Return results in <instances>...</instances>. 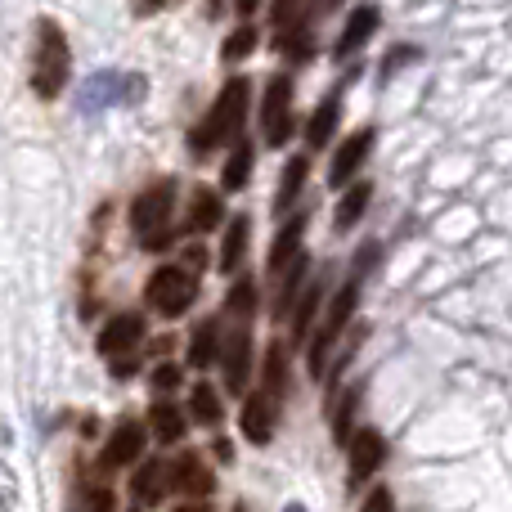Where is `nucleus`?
<instances>
[{
  "instance_id": "f257e3e1",
  "label": "nucleus",
  "mask_w": 512,
  "mask_h": 512,
  "mask_svg": "<svg viewBox=\"0 0 512 512\" xmlns=\"http://www.w3.org/2000/svg\"><path fill=\"white\" fill-rule=\"evenodd\" d=\"M248 99H252V81L248 77H230L221 86V95H216L212 113L203 117V122L194 126V135H189V149L194 153H212L216 144L225 140H243V117H248Z\"/></svg>"
},
{
  "instance_id": "f03ea898",
  "label": "nucleus",
  "mask_w": 512,
  "mask_h": 512,
  "mask_svg": "<svg viewBox=\"0 0 512 512\" xmlns=\"http://www.w3.org/2000/svg\"><path fill=\"white\" fill-rule=\"evenodd\" d=\"M373 256H378V243H364V252H360V265H355V274L346 279V288L337 292V301L328 306V315H324V328H319V337L310 342V373H324V364H328V351H333V342L342 337V328L351 324V315H355V306H360V283H364V270L373 265Z\"/></svg>"
},
{
  "instance_id": "7ed1b4c3",
  "label": "nucleus",
  "mask_w": 512,
  "mask_h": 512,
  "mask_svg": "<svg viewBox=\"0 0 512 512\" xmlns=\"http://www.w3.org/2000/svg\"><path fill=\"white\" fill-rule=\"evenodd\" d=\"M68 41H63V27L41 18L36 23V54H32V90L41 99H59V90L68 86Z\"/></svg>"
},
{
  "instance_id": "20e7f679",
  "label": "nucleus",
  "mask_w": 512,
  "mask_h": 512,
  "mask_svg": "<svg viewBox=\"0 0 512 512\" xmlns=\"http://www.w3.org/2000/svg\"><path fill=\"white\" fill-rule=\"evenodd\" d=\"M171 198H176V185H171V180H158V185H149L131 203V230L140 234L144 252H167V243H171Z\"/></svg>"
},
{
  "instance_id": "39448f33",
  "label": "nucleus",
  "mask_w": 512,
  "mask_h": 512,
  "mask_svg": "<svg viewBox=\"0 0 512 512\" xmlns=\"http://www.w3.org/2000/svg\"><path fill=\"white\" fill-rule=\"evenodd\" d=\"M144 77H126V72H95L86 86L77 90V108L81 113H104L113 104H140L144 99Z\"/></svg>"
},
{
  "instance_id": "423d86ee",
  "label": "nucleus",
  "mask_w": 512,
  "mask_h": 512,
  "mask_svg": "<svg viewBox=\"0 0 512 512\" xmlns=\"http://www.w3.org/2000/svg\"><path fill=\"white\" fill-rule=\"evenodd\" d=\"M144 292H149V306L158 310V315L176 319V315H185V310L194 306L198 283H194V274L180 270V265H162V270L149 274V288Z\"/></svg>"
},
{
  "instance_id": "0eeeda50",
  "label": "nucleus",
  "mask_w": 512,
  "mask_h": 512,
  "mask_svg": "<svg viewBox=\"0 0 512 512\" xmlns=\"http://www.w3.org/2000/svg\"><path fill=\"white\" fill-rule=\"evenodd\" d=\"M261 126H265V140H270L274 149L288 144V135H292V77H274L270 86H265Z\"/></svg>"
},
{
  "instance_id": "6e6552de",
  "label": "nucleus",
  "mask_w": 512,
  "mask_h": 512,
  "mask_svg": "<svg viewBox=\"0 0 512 512\" xmlns=\"http://www.w3.org/2000/svg\"><path fill=\"white\" fill-rule=\"evenodd\" d=\"M225 387L239 396L248 387V373H252V315H239L234 319V333L225 342Z\"/></svg>"
},
{
  "instance_id": "1a4fd4ad",
  "label": "nucleus",
  "mask_w": 512,
  "mask_h": 512,
  "mask_svg": "<svg viewBox=\"0 0 512 512\" xmlns=\"http://www.w3.org/2000/svg\"><path fill=\"white\" fill-rule=\"evenodd\" d=\"M144 441H149V432H144L135 418H122V423L113 427V441H108L104 454H99V468L117 472V468H126V463H135L144 454Z\"/></svg>"
},
{
  "instance_id": "9d476101",
  "label": "nucleus",
  "mask_w": 512,
  "mask_h": 512,
  "mask_svg": "<svg viewBox=\"0 0 512 512\" xmlns=\"http://www.w3.org/2000/svg\"><path fill=\"white\" fill-rule=\"evenodd\" d=\"M369 153H373V131H369V126H364V131H355L351 140H346L342 149L333 153V167H328V185H333V189L351 185V180H355V171L364 167V158H369Z\"/></svg>"
},
{
  "instance_id": "9b49d317",
  "label": "nucleus",
  "mask_w": 512,
  "mask_h": 512,
  "mask_svg": "<svg viewBox=\"0 0 512 512\" xmlns=\"http://www.w3.org/2000/svg\"><path fill=\"white\" fill-rule=\"evenodd\" d=\"M171 486H176L180 495H189L194 504H207V495L216 490V477L207 472V463L198 459V454H180V459L171 463Z\"/></svg>"
},
{
  "instance_id": "f8f14e48",
  "label": "nucleus",
  "mask_w": 512,
  "mask_h": 512,
  "mask_svg": "<svg viewBox=\"0 0 512 512\" xmlns=\"http://www.w3.org/2000/svg\"><path fill=\"white\" fill-rule=\"evenodd\" d=\"M382 459H387V441H382V432L360 427V432L351 436V481H369L373 472L382 468Z\"/></svg>"
},
{
  "instance_id": "ddd939ff",
  "label": "nucleus",
  "mask_w": 512,
  "mask_h": 512,
  "mask_svg": "<svg viewBox=\"0 0 512 512\" xmlns=\"http://www.w3.org/2000/svg\"><path fill=\"white\" fill-rule=\"evenodd\" d=\"M144 337V319L135 315H113L104 328H99V351L104 355H131V346Z\"/></svg>"
},
{
  "instance_id": "4468645a",
  "label": "nucleus",
  "mask_w": 512,
  "mask_h": 512,
  "mask_svg": "<svg viewBox=\"0 0 512 512\" xmlns=\"http://www.w3.org/2000/svg\"><path fill=\"white\" fill-rule=\"evenodd\" d=\"M378 23H382L378 5H355V9H351V18H346V32L337 36L333 54H337V59H346V54H355L364 41H369L373 32H378Z\"/></svg>"
},
{
  "instance_id": "2eb2a0df",
  "label": "nucleus",
  "mask_w": 512,
  "mask_h": 512,
  "mask_svg": "<svg viewBox=\"0 0 512 512\" xmlns=\"http://www.w3.org/2000/svg\"><path fill=\"white\" fill-rule=\"evenodd\" d=\"M243 436H248L252 445H270L274 436V405L265 391H252L248 405H243Z\"/></svg>"
},
{
  "instance_id": "dca6fc26",
  "label": "nucleus",
  "mask_w": 512,
  "mask_h": 512,
  "mask_svg": "<svg viewBox=\"0 0 512 512\" xmlns=\"http://www.w3.org/2000/svg\"><path fill=\"white\" fill-rule=\"evenodd\" d=\"M301 234H306V216H292V221L279 230L274 248H270V274H283L301 256Z\"/></svg>"
},
{
  "instance_id": "f3484780",
  "label": "nucleus",
  "mask_w": 512,
  "mask_h": 512,
  "mask_svg": "<svg viewBox=\"0 0 512 512\" xmlns=\"http://www.w3.org/2000/svg\"><path fill=\"white\" fill-rule=\"evenodd\" d=\"M221 319H207L194 337H189V364L194 369H207L212 360H221Z\"/></svg>"
},
{
  "instance_id": "a211bd4d",
  "label": "nucleus",
  "mask_w": 512,
  "mask_h": 512,
  "mask_svg": "<svg viewBox=\"0 0 512 512\" xmlns=\"http://www.w3.org/2000/svg\"><path fill=\"white\" fill-rule=\"evenodd\" d=\"M167 463H158V459H149L140 472L131 477V490H135V499H140V508H153L162 499V486H167Z\"/></svg>"
},
{
  "instance_id": "6ab92c4d",
  "label": "nucleus",
  "mask_w": 512,
  "mask_h": 512,
  "mask_svg": "<svg viewBox=\"0 0 512 512\" xmlns=\"http://www.w3.org/2000/svg\"><path fill=\"white\" fill-rule=\"evenodd\" d=\"M337 117H342V104H337V90H333V95H328L324 104L315 108V117L306 122V140H310V149H324V144L333 140Z\"/></svg>"
},
{
  "instance_id": "aec40b11",
  "label": "nucleus",
  "mask_w": 512,
  "mask_h": 512,
  "mask_svg": "<svg viewBox=\"0 0 512 512\" xmlns=\"http://www.w3.org/2000/svg\"><path fill=\"white\" fill-rule=\"evenodd\" d=\"M221 194H212V189H194V203H189V230L207 234L221 225Z\"/></svg>"
},
{
  "instance_id": "412c9836",
  "label": "nucleus",
  "mask_w": 512,
  "mask_h": 512,
  "mask_svg": "<svg viewBox=\"0 0 512 512\" xmlns=\"http://www.w3.org/2000/svg\"><path fill=\"white\" fill-rule=\"evenodd\" d=\"M149 423H153V436H158L162 445H176L180 436H185V414H180L176 405H167V400H158V405L149 409Z\"/></svg>"
},
{
  "instance_id": "4be33fe9",
  "label": "nucleus",
  "mask_w": 512,
  "mask_h": 512,
  "mask_svg": "<svg viewBox=\"0 0 512 512\" xmlns=\"http://www.w3.org/2000/svg\"><path fill=\"white\" fill-rule=\"evenodd\" d=\"M306 270H310V261H306V256H297V261H292L288 270H283L279 292H274V315H288V310H292V301H297L301 283H306Z\"/></svg>"
},
{
  "instance_id": "5701e85b",
  "label": "nucleus",
  "mask_w": 512,
  "mask_h": 512,
  "mask_svg": "<svg viewBox=\"0 0 512 512\" xmlns=\"http://www.w3.org/2000/svg\"><path fill=\"white\" fill-rule=\"evenodd\" d=\"M306 171H310V158H288V167H283V185H279V194H274V212H288V207L297 203L301 185H306Z\"/></svg>"
},
{
  "instance_id": "b1692460",
  "label": "nucleus",
  "mask_w": 512,
  "mask_h": 512,
  "mask_svg": "<svg viewBox=\"0 0 512 512\" xmlns=\"http://www.w3.org/2000/svg\"><path fill=\"white\" fill-rule=\"evenodd\" d=\"M369 198H373V185H369V180H360V185H351V189H346V198H342V203H337V216H333V225H337V230H351V225L364 216V207H369Z\"/></svg>"
},
{
  "instance_id": "393cba45",
  "label": "nucleus",
  "mask_w": 512,
  "mask_h": 512,
  "mask_svg": "<svg viewBox=\"0 0 512 512\" xmlns=\"http://www.w3.org/2000/svg\"><path fill=\"white\" fill-rule=\"evenodd\" d=\"M248 234H252V221H248V216H239V221L225 230V248H221V270H225V274L239 270L243 252H248Z\"/></svg>"
},
{
  "instance_id": "a878e982",
  "label": "nucleus",
  "mask_w": 512,
  "mask_h": 512,
  "mask_svg": "<svg viewBox=\"0 0 512 512\" xmlns=\"http://www.w3.org/2000/svg\"><path fill=\"white\" fill-rule=\"evenodd\" d=\"M189 414H194L198 423H207V427L221 423V418H225V405H221V396H216V387L198 382V387L189 391Z\"/></svg>"
},
{
  "instance_id": "bb28decb",
  "label": "nucleus",
  "mask_w": 512,
  "mask_h": 512,
  "mask_svg": "<svg viewBox=\"0 0 512 512\" xmlns=\"http://www.w3.org/2000/svg\"><path fill=\"white\" fill-rule=\"evenodd\" d=\"M252 158H256V149L248 140H239V149H234L230 162H225V189H230V194H239V189L252 180Z\"/></svg>"
},
{
  "instance_id": "cd10ccee",
  "label": "nucleus",
  "mask_w": 512,
  "mask_h": 512,
  "mask_svg": "<svg viewBox=\"0 0 512 512\" xmlns=\"http://www.w3.org/2000/svg\"><path fill=\"white\" fill-rule=\"evenodd\" d=\"M283 387H288V351L270 346V351H265V391H274V400H279Z\"/></svg>"
},
{
  "instance_id": "c85d7f7f",
  "label": "nucleus",
  "mask_w": 512,
  "mask_h": 512,
  "mask_svg": "<svg viewBox=\"0 0 512 512\" xmlns=\"http://www.w3.org/2000/svg\"><path fill=\"white\" fill-rule=\"evenodd\" d=\"M274 45H279L288 59H310V54H315V41H310L306 27H283V32L274 36Z\"/></svg>"
},
{
  "instance_id": "c756f323",
  "label": "nucleus",
  "mask_w": 512,
  "mask_h": 512,
  "mask_svg": "<svg viewBox=\"0 0 512 512\" xmlns=\"http://www.w3.org/2000/svg\"><path fill=\"white\" fill-rule=\"evenodd\" d=\"M252 50H256V27H239V32L221 45V59L225 63H239V59H248Z\"/></svg>"
},
{
  "instance_id": "7c9ffc66",
  "label": "nucleus",
  "mask_w": 512,
  "mask_h": 512,
  "mask_svg": "<svg viewBox=\"0 0 512 512\" xmlns=\"http://www.w3.org/2000/svg\"><path fill=\"white\" fill-rule=\"evenodd\" d=\"M319 297H324V283H310V292H306V297H301V306H297V324H292V333H297V337H306L310 319H315Z\"/></svg>"
},
{
  "instance_id": "2f4dec72",
  "label": "nucleus",
  "mask_w": 512,
  "mask_h": 512,
  "mask_svg": "<svg viewBox=\"0 0 512 512\" xmlns=\"http://www.w3.org/2000/svg\"><path fill=\"white\" fill-rule=\"evenodd\" d=\"M252 306H256V288L248 279H239L230 288V310H239V315H252Z\"/></svg>"
},
{
  "instance_id": "473e14b6",
  "label": "nucleus",
  "mask_w": 512,
  "mask_h": 512,
  "mask_svg": "<svg viewBox=\"0 0 512 512\" xmlns=\"http://www.w3.org/2000/svg\"><path fill=\"white\" fill-rule=\"evenodd\" d=\"M360 512H396V499H391L387 486H378V490H369V495H364Z\"/></svg>"
},
{
  "instance_id": "72a5a7b5",
  "label": "nucleus",
  "mask_w": 512,
  "mask_h": 512,
  "mask_svg": "<svg viewBox=\"0 0 512 512\" xmlns=\"http://www.w3.org/2000/svg\"><path fill=\"white\" fill-rule=\"evenodd\" d=\"M355 405H360V391H351V396H346V405H342V414H337V441H342V445H346V436H355V432H351Z\"/></svg>"
},
{
  "instance_id": "f704fd0d",
  "label": "nucleus",
  "mask_w": 512,
  "mask_h": 512,
  "mask_svg": "<svg viewBox=\"0 0 512 512\" xmlns=\"http://www.w3.org/2000/svg\"><path fill=\"white\" fill-rule=\"evenodd\" d=\"M180 382V369L176 364H158V369H153V391H171Z\"/></svg>"
},
{
  "instance_id": "c9c22d12",
  "label": "nucleus",
  "mask_w": 512,
  "mask_h": 512,
  "mask_svg": "<svg viewBox=\"0 0 512 512\" xmlns=\"http://www.w3.org/2000/svg\"><path fill=\"white\" fill-rule=\"evenodd\" d=\"M86 499V512H113V495L108 490H90V495H81Z\"/></svg>"
},
{
  "instance_id": "e433bc0d",
  "label": "nucleus",
  "mask_w": 512,
  "mask_h": 512,
  "mask_svg": "<svg viewBox=\"0 0 512 512\" xmlns=\"http://www.w3.org/2000/svg\"><path fill=\"white\" fill-rule=\"evenodd\" d=\"M405 59H418V50H396V54H387V63H382V77H391V72H396Z\"/></svg>"
},
{
  "instance_id": "4c0bfd02",
  "label": "nucleus",
  "mask_w": 512,
  "mask_h": 512,
  "mask_svg": "<svg viewBox=\"0 0 512 512\" xmlns=\"http://www.w3.org/2000/svg\"><path fill=\"white\" fill-rule=\"evenodd\" d=\"M176 512H212V504H180Z\"/></svg>"
},
{
  "instance_id": "58836bf2",
  "label": "nucleus",
  "mask_w": 512,
  "mask_h": 512,
  "mask_svg": "<svg viewBox=\"0 0 512 512\" xmlns=\"http://www.w3.org/2000/svg\"><path fill=\"white\" fill-rule=\"evenodd\" d=\"M283 512H306V508H301V504H288V508H283Z\"/></svg>"
},
{
  "instance_id": "ea45409f",
  "label": "nucleus",
  "mask_w": 512,
  "mask_h": 512,
  "mask_svg": "<svg viewBox=\"0 0 512 512\" xmlns=\"http://www.w3.org/2000/svg\"><path fill=\"white\" fill-rule=\"evenodd\" d=\"M234 512H248V508H243V504H239V508H234Z\"/></svg>"
}]
</instances>
